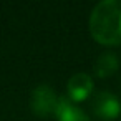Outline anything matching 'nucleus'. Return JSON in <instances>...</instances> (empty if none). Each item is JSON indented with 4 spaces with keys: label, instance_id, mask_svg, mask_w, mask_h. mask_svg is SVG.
Instances as JSON below:
<instances>
[{
    "label": "nucleus",
    "instance_id": "nucleus-1",
    "mask_svg": "<svg viewBox=\"0 0 121 121\" xmlns=\"http://www.w3.org/2000/svg\"><path fill=\"white\" fill-rule=\"evenodd\" d=\"M90 33L99 45H121V2L103 0L90 15Z\"/></svg>",
    "mask_w": 121,
    "mask_h": 121
},
{
    "label": "nucleus",
    "instance_id": "nucleus-2",
    "mask_svg": "<svg viewBox=\"0 0 121 121\" xmlns=\"http://www.w3.org/2000/svg\"><path fill=\"white\" fill-rule=\"evenodd\" d=\"M58 98L55 90L48 85H40L33 90L32 93V98H30V106L33 109L35 114L42 116V118H47V116H52L55 114L56 111V104H58Z\"/></svg>",
    "mask_w": 121,
    "mask_h": 121
},
{
    "label": "nucleus",
    "instance_id": "nucleus-3",
    "mask_svg": "<svg viewBox=\"0 0 121 121\" xmlns=\"http://www.w3.org/2000/svg\"><path fill=\"white\" fill-rule=\"evenodd\" d=\"M93 113L95 116L108 121V119H114L119 116L121 113V103L119 99L109 93V91H99L93 96V103H91Z\"/></svg>",
    "mask_w": 121,
    "mask_h": 121
},
{
    "label": "nucleus",
    "instance_id": "nucleus-4",
    "mask_svg": "<svg viewBox=\"0 0 121 121\" xmlns=\"http://www.w3.org/2000/svg\"><path fill=\"white\" fill-rule=\"evenodd\" d=\"M93 88H95V83H93V78L90 75L76 73L68 80L66 93H68V98L73 103H80L93 93Z\"/></svg>",
    "mask_w": 121,
    "mask_h": 121
},
{
    "label": "nucleus",
    "instance_id": "nucleus-5",
    "mask_svg": "<svg viewBox=\"0 0 121 121\" xmlns=\"http://www.w3.org/2000/svg\"><path fill=\"white\" fill-rule=\"evenodd\" d=\"M55 116L58 118V121H91L85 114V111L80 106H76V103H73L68 96L58 98Z\"/></svg>",
    "mask_w": 121,
    "mask_h": 121
},
{
    "label": "nucleus",
    "instance_id": "nucleus-6",
    "mask_svg": "<svg viewBox=\"0 0 121 121\" xmlns=\"http://www.w3.org/2000/svg\"><path fill=\"white\" fill-rule=\"evenodd\" d=\"M118 70V58L114 53H103L101 56H98L96 63H95V75L99 78H106L109 75H113Z\"/></svg>",
    "mask_w": 121,
    "mask_h": 121
}]
</instances>
